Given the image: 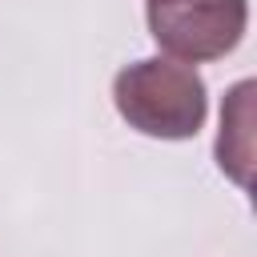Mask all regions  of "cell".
<instances>
[{"label":"cell","instance_id":"1","mask_svg":"<svg viewBox=\"0 0 257 257\" xmlns=\"http://www.w3.org/2000/svg\"><path fill=\"white\" fill-rule=\"evenodd\" d=\"M112 104L128 128L157 141H189L205 128L209 88L193 64L145 56L112 76Z\"/></svg>","mask_w":257,"mask_h":257},{"label":"cell","instance_id":"2","mask_svg":"<svg viewBox=\"0 0 257 257\" xmlns=\"http://www.w3.org/2000/svg\"><path fill=\"white\" fill-rule=\"evenodd\" d=\"M149 36L169 60L205 64L229 56L249 24V0H145Z\"/></svg>","mask_w":257,"mask_h":257},{"label":"cell","instance_id":"3","mask_svg":"<svg viewBox=\"0 0 257 257\" xmlns=\"http://www.w3.org/2000/svg\"><path fill=\"white\" fill-rule=\"evenodd\" d=\"M249 124H253V80H241L225 96L221 133H217V165L241 189L249 185V165H253V128Z\"/></svg>","mask_w":257,"mask_h":257}]
</instances>
